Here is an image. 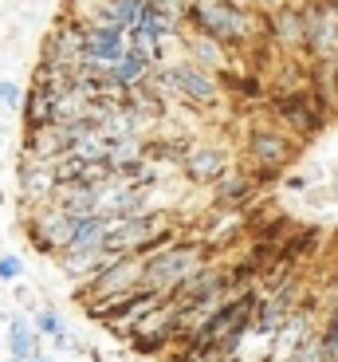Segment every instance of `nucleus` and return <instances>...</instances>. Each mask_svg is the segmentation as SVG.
<instances>
[{
	"mask_svg": "<svg viewBox=\"0 0 338 362\" xmlns=\"http://www.w3.org/2000/svg\"><path fill=\"white\" fill-rule=\"evenodd\" d=\"M24 280V260L12 252H0V288L4 284H20Z\"/></svg>",
	"mask_w": 338,
	"mask_h": 362,
	"instance_id": "nucleus-23",
	"label": "nucleus"
},
{
	"mask_svg": "<svg viewBox=\"0 0 338 362\" xmlns=\"http://www.w3.org/2000/svg\"><path fill=\"white\" fill-rule=\"evenodd\" d=\"M126 52H130V40H126V32H122V28L99 24V20H91V24H87V55H83V59H99V64L114 67Z\"/></svg>",
	"mask_w": 338,
	"mask_h": 362,
	"instance_id": "nucleus-14",
	"label": "nucleus"
},
{
	"mask_svg": "<svg viewBox=\"0 0 338 362\" xmlns=\"http://www.w3.org/2000/svg\"><path fill=\"white\" fill-rule=\"evenodd\" d=\"M264 36L287 55L307 52V20H303V8L299 4H287V8L264 16Z\"/></svg>",
	"mask_w": 338,
	"mask_h": 362,
	"instance_id": "nucleus-12",
	"label": "nucleus"
},
{
	"mask_svg": "<svg viewBox=\"0 0 338 362\" xmlns=\"http://www.w3.org/2000/svg\"><path fill=\"white\" fill-rule=\"evenodd\" d=\"M169 346H174V339H169V335H134V339H130V351L146 354V358H165Z\"/></svg>",
	"mask_w": 338,
	"mask_h": 362,
	"instance_id": "nucleus-21",
	"label": "nucleus"
},
{
	"mask_svg": "<svg viewBox=\"0 0 338 362\" xmlns=\"http://www.w3.org/2000/svg\"><path fill=\"white\" fill-rule=\"evenodd\" d=\"M0 323L8 327V323H12V311H4V308H0Z\"/></svg>",
	"mask_w": 338,
	"mask_h": 362,
	"instance_id": "nucleus-26",
	"label": "nucleus"
},
{
	"mask_svg": "<svg viewBox=\"0 0 338 362\" xmlns=\"http://www.w3.org/2000/svg\"><path fill=\"white\" fill-rule=\"evenodd\" d=\"M224 296H232L229 288V264H201L189 280H181L169 291V303L181 311H212Z\"/></svg>",
	"mask_w": 338,
	"mask_h": 362,
	"instance_id": "nucleus-5",
	"label": "nucleus"
},
{
	"mask_svg": "<svg viewBox=\"0 0 338 362\" xmlns=\"http://www.w3.org/2000/svg\"><path fill=\"white\" fill-rule=\"evenodd\" d=\"M0 205H4V193H0Z\"/></svg>",
	"mask_w": 338,
	"mask_h": 362,
	"instance_id": "nucleus-28",
	"label": "nucleus"
},
{
	"mask_svg": "<svg viewBox=\"0 0 338 362\" xmlns=\"http://www.w3.org/2000/svg\"><path fill=\"white\" fill-rule=\"evenodd\" d=\"M20 118H24V130H47V127H55V122L64 118V110H59V103H55L52 95H47V90L28 87Z\"/></svg>",
	"mask_w": 338,
	"mask_h": 362,
	"instance_id": "nucleus-15",
	"label": "nucleus"
},
{
	"mask_svg": "<svg viewBox=\"0 0 338 362\" xmlns=\"http://www.w3.org/2000/svg\"><path fill=\"white\" fill-rule=\"evenodd\" d=\"M150 83H154L157 90H165V95L189 103V107H212V103L224 99V87H220L217 75L197 67V64H189V59H174V64L154 67Z\"/></svg>",
	"mask_w": 338,
	"mask_h": 362,
	"instance_id": "nucleus-2",
	"label": "nucleus"
},
{
	"mask_svg": "<svg viewBox=\"0 0 338 362\" xmlns=\"http://www.w3.org/2000/svg\"><path fill=\"white\" fill-rule=\"evenodd\" d=\"M142 268H146V264L138 260V256H110L107 268H102L91 284L75 288V299H79V303H91V299H110V296L142 288Z\"/></svg>",
	"mask_w": 338,
	"mask_h": 362,
	"instance_id": "nucleus-7",
	"label": "nucleus"
},
{
	"mask_svg": "<svg viewBox=\"0 0 338 362\" xmlns=\"http://www.w3.org/2000/svg\"><path fill=\"white\" fill-rule=\"evenodd\" d=\"M299 158V138L275 122H260L244 134V170L252 173H287Z\"/></svg>",
	"mask_w": 338,
	"mask_h": 362,
	"instance_id": "nucleus-4",
	"label": "nucleus"
},
{
	"mask_svg": "<svg viewBox=\"0 0 338 362\" xmlns=\"http://www.w3.org/2000/svg\"><path fill=\"white\" fill-rule=\"evenodd\" d=\"M229 170H232V158L217 142H193L189 158L181 162V173L189 185H212L220 173H229Z\"/></svg>",
	"mask_w": 338,
	"mask_h": 362,
	"instance_id": "nucleus-11",
	"label": "nucleus"
},
{
	"mask_svg": "<svg viewBox=\"0 0 338 362\" xmlns=\"http://www.w3.org/2000/svg\"><path fill=\"white\" fill-rule=\"evenodd\" d=\"M142 264H146V268H142V288L169 296V291H174L181 280H189L201 264H209V256H205L201 236H185V240H177L174 248H165V252L150 256V260H142Z\"/></svg>",
	"mask_w": 338,
	"mask_h": 362,
	"instance_id": "nucleus-3",
	"label": "nucleus"
},
{
	"mask_svg": "<svg viewBox=\"0 0 338 362\" xmlns=\"http://www.w3.org/2000/svg\"><path fill=\"white\" fill-rule=\"evenodd\" d=\"M24 95H28V90L20 87L16 79H0V107H4V110L20 115V110H24Z\"/></svg>",
	"mask_w": 338,
	"mask_h": 362,
	"instance_id": "nucleus-22",
	"label": "nucleus"
},
{
	"mask_svg": "<svg viewBox=\"0 0 338 362\" xmlns=\"http://www.w3.org/2000/svg\"><path fill=\"white\" fill-rule=\"evenodd\" d=\"M229 362H244V358H240V354H236V358H229Z\"/></svg>",
	"mask_w": 338,
	"mask_h": 362,
	"instance_id": "nucleus-27",
	"label": "nucleus"
},
{
	"mask_svg": "<svg viewBox=\"0 0 338 362\" xmlns=\"http://www.w3.org/2000/svg\"><path fill=\"white\" fill-rule=\"evenodd\" d=\"M16 189L24 209H44L55 201V189H59V177H55V165L52 162H20L16 170Z\"/></svg>",
	"mask_w": 338,
	"mask_h": 362,
	"instance_id": "nucleus-10",
	"label": "nucleus"
},
{
	"mask_svg": "<svg viewBox=\"0 0 338 362\" xmlns=\"http://www.w3.org/2000/svg\"><path fill=\"white\" fill-rule=\"evenodd\" d=\"M267 110H272V122L284 127L287 134H295L299 142L307 138H319L322 127L330 122V115L319 107L311 83L307 87H272L267 90Z\"/></svg>",
	"mask_w": 338,
	"mask_h": 362,
	"instance_id": "nucleus-1",
	"label": "nucleus"
},
{
	"mask_svg": "<svg viewBox=\"0 0 338 362\" xmlns=\"http://www.w3.org/2000/svg\"><path fill=\"white\" fill-rule=\"evenodd\" d=\"M303 20H307V52L311 64H330L338 59V12L327 0H307L303 4Z\"/></svg>",
	"mask_w": 338,
	"mask_h": 362,
	"instance_id": "nucleus-8",
	"label": "nucleus"
},
{
	"mask_svg": "<svg viewBox=\"0 0 338 362\" xmlns=\"http://www.w3.org/2000/svg\"><path fill=\"white\" fill-rule=\"evenodd\" d=\"M28 362H55V358H52V354H44V351H40V354H32Z\"/></svg>",
	"mask_w": 338,
	"mask_h": 362,
	"instance_id": "nucleus-25",
	"label": "nucleus"
},
{
	"mask_svg": "<svg viewBox=\"0 0 338 362\" xmlns=\"http://www.w3.org/2000/svg\"><path fill=\"white\" fill-rule=\"evenodd\" d=\"M209 193H212V209H229V213H244L248 205H256L264 197V189L252 181V173L244 165H232L229 173H220L209 185Z\"/></svg>",
	"mask_w": 338,
	"mask_h": 362,
	"instance_id": "nucleus-9",
	"label": "nucleus"
},
{
	"mask_svg": "<svg viewBox=\"0 0 338 362\" xmlns=\"http://www.w3.org/2000/svg\"><path fill=\"white\" fill-rule=\"evenodd\" d=\"M4 343H8V362H28L32 354H40V331L32 327V315H12Z\"/></svg>",
	"mask_w": 338,
	"mask_h": 362,
	"instance_id": "nucleus-16",
	"label": "nucleus"
},
{
	"mask_svg": "<svg viewBox=\"0 0 338 362\" xmlns=\"http://www.w3.org/2000/svg\"><path fill=\"white\" fill-rule=\"evenodd\" d=\"M110 221L102 213H91V217H75V233H71V245L64 252H99L102 248V236H107Z\"/></svg>",
	"mask_w": 338,
	"mask_h": 362,
	"instance_id": "nucleus-17",
	"label": "nucleus"
},
{
	"mask_svg": "<svg viewBox=\"0 0 338 362\" xmlns=\"http://www.w3.org/2000/svg\"><path fill=\"white\" fill-rule=\"evenodd\" d=\"M71 154H79L83 162H107V154H110V142L99 134V130H95V134H83V138H75Z\"/></svg>",
	"mask_w": 338,
	"mask_h": 362,
	"instance_id": "nucleus-20",
	"label": "nucleus"
},
{
	"mask_svg": "<svg viewBox=\"0 0 338 362\" xmlns=\"http://www.w3.org/2000/svg\"><path fill=\"white\" fill-rule=\"evenodd\" d=\"M193 150V138L177 134V138H150L146 142V158L154 165H181Z\"/></svg>",
	"mask_w": 338,
	"mask_h": 362,
	"instance_id": "nucleus-19",
	"label": "nucleus"
},
{
	"mask_svg": "<svg viewBox=\"0 0 338 362\" xmlns=\"http://www.w3.org/2000/svg\"><path fill=\"white\" fill-rule=\"evenodd\" d=\"M32 327H36L40 339H47V343H52L55 351H75L71 331H67L64 315H59L55 308H40V311H32Z\"/></svg>",
	"mask_w": 338,
	"mask_h": 362,
	"instance_id": "nucleus-18",
	"label": "nucleus"
},
{
	"mask_svg": "<svg viewBox=\"0 0 338 362\" xmlns=\"http://www.w3.org/2000/svg\"><path fill=\"white\" fill-rule=\"evenodd\" d=\"M181 47L189 55V64H197V67H205V71H212V75H224L232 64H236V55L229 52V47L220 44V40H212V36H205V32H189L185 28V40H181Z\"/></svg>",
	"mask_w": 338,
	"mask_h": 362,
	"instance_id": "nucleus-13",
	"label": "nucleus"
},
{
	"mask_svg": "<svg viewBox=\"0 0 338 362\" xmlns=\"http://www.w3.org/2000/svg\"><path fill=\"white\" fill-rule=\"evenodd\" d=\"M24 233H28V240H32V248H36L40 256H59L67 245H71V233H75V217L67 213L64 205H44V209H36L32 217L24 221Z\"/></svg>",
	"mask_w": 338,
	"mask_h": 362,
	"instance_id": "nucleus-6",
	"label": "nucleus"
},
{
	"mask_svg": "<svg viewBox=\"0 0 338 362\" xmlns=\"http://www.w3.org/2000/svg\"><path fill=\"white\" fill-rule=\"evenodd\" d=\"M287 193H311V185H315V177L311 173H284V181H279Z\"/></svg>",
	"mask_w": 338,
	"mask_h": 362,
	"instance_id": "nucleus-24",
	"label": "nucleus"
}]
</instances>
